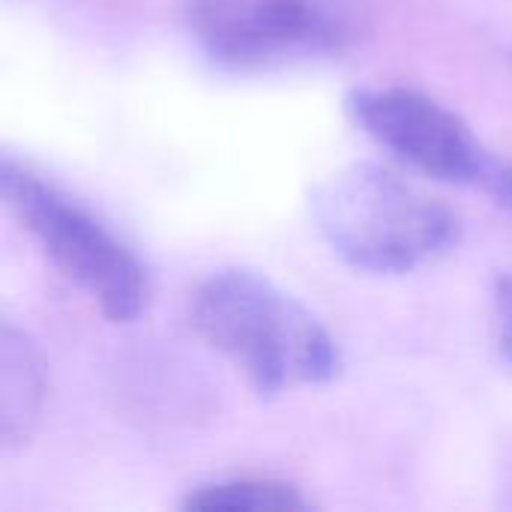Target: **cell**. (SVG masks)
Instances as JSON below:
<instances>
[{
    "label": "cell",
    "instance_id": "7a4b0ae2",
    "mask_svg": "<svg viewBox=\"0 0 512 512\" xmlns=\"http://www.w3.org/2000/svg\"><path fill=\"white\" fill-rule=\"evenodd\" d=\"M309 213L348 267L372 276H405L435 264L462 237L459 216L399 174L357 162L309 195Z\"/></svg>",
    "mask_w": 512,
    "mask_h": 512
},
{
    "label": "cell",
    "instance_id": "5b68a950",
    "mask_svg": "<svg viewBox=\"0 0 512 512\" xmlns=\"http://www.w3.org/2000/svg\"><path fill=\"white\" fill-rule=\"evenodd\" d=\"M345 111L366 138L411 171L477 189L512 210V162L495 156L474 126L444 102L387 84L354 87L345 96Z\"/></svg>",
    "mask_w": 512,
    "mask_h": 512
},
{
    "label": "cell",
    "instance_id": "ba28073f",
    "mask_svg": "<svg viewBox=\"0 0 512 512\" xmlns=\"http://www.w3.org/2000/svg\"><path fill=\"white\" fill-rule=\"evenodd\" d=\"M495 330L504 357L512 363V276H501L495 285Z\"/></svg>",
    "mask_w": 512,
    "mask_h": 512
},
{
    "label": "cell",
    "instance_id": "6da1fadb",
    "mask_svg": "<svg viewBox=\"0 0 512 512\" xmlns=\"http://www.w3.org/2000/svg\"><path fill=\"white\" fill-rule=\"evenodd\" d=\"M192 327L264 399L330 384L342 369L339 342L324 321L246 267L216 270L195 288Z\"/></svg>",
    "mask_w": 512,
    "mask_h": 512
},
{
    "label": "cell",
    "instance_id": "277c9868",
    "mask_svg": "<svg viewBox=\"0 0 512 512\" xmlns=\"http://www.w3.org/2000/svg\"><path fill=\"white\" fill-rule=\"evenodd\" d=\"M0 192L45 258L111 324H129L147 309V267L87 204L12 153L0 165Z\"/></svg>",
    "mask_w": 512,
    "mask_h": 512
},
{
    "label": "cell",
    "instance_id": "3957f363",
    "mask_svg": "<svg viewBox=\"0 0 512 512\" xmlns=\"http://www.w3.org/2000/svg\"><path fill=\"white\" fill-rule=\"evenodd\" d=\"M378 0H186L195 45L231 72L336 60L375 27Z\"/></svg>",
    "mask_w": 512,
    "mask_h": 512
},
{
    "label": "cell",
    "instance_id": "8992f818",
    "mask_svg": "<svg viewBox=\"0 0 512 512\" xmlns=\"http://www.w3.org/2000/svg\"><path fill=\"white\" fill-rule=\"evenodd\" d=\"M45 405V360L39 345L18 330L3 324L0 333V441L3 450H21L36 426Z\"/></svg>",
    "mask_w": 512,
    "mask_h": 512
},
{
    "label": "cell",
    "instance_id": "52a82bcc",
    "mask_svg": "<svg viewBox=\"0 0 512 512\" xmlns=\"http://www.w3.org/2000/svg\"><path fill=\"white\" fill-rule=\"evenodd\" d=\"M312 501L288 480L276 477H228L216 483H204L189 489L183 498V510H309Z\"/></svg>",
    "mask_w": 512,
    "mask_h": 512
}]
</instances>
